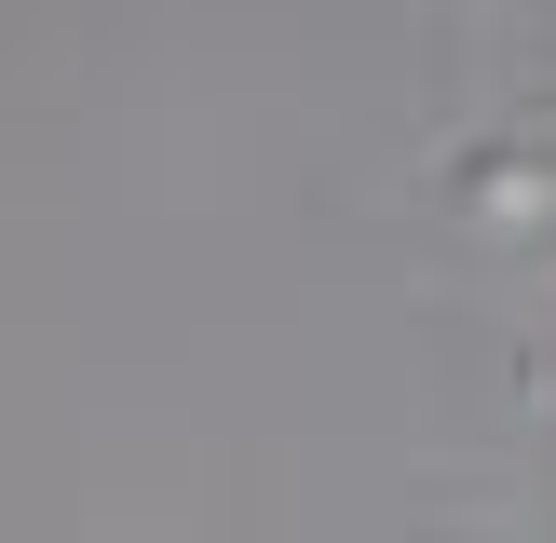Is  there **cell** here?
I'll list each match as a JSON object with an SVG mask.
<instances>
[]
</instances>
